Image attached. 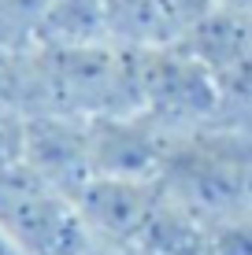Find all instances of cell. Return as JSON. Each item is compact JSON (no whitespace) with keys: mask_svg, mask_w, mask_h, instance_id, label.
<instances>
[{"mask_svg":"<svg viewBox=\"0 0 252 255\" xmlns=\"http://www.w3.org/2000/svg\"><path fill=\"white\" fill-rule=\"evenodd\" d=\"M0 226L22 255H82L93 244L74 196L41 181L26 163L0 170Z\"/></svg>","mask_w":252,"mask_h":255,"instance_id":"cell-1","label":"cell"},{"mask_svg":"<svg viewBox=\"0 0 252 255\" xmlns=\"http://www.w3.org/2000/svg\"><path fill=\"white\" fill-rule=\"evenodd\" d=\"M137 85L141 111H149L175 137L223 122V96L215 74L178 41L137 52Z\"/></svg>","mask_w":252,"mask_h":255,"instance_id":"cell-2","label":"cell"},{"mask_svg":"<svg viewBox=\"0 0 252 255\" xmlns=\"http://www.w3.org/2000/svg\"><path fill=\"white\" fill-rule=\"evenodd\" d=\"M175 133L160 126L149 111L89 119V163L104 178H160Z\"/></svg>","mask_w":252,"mask_h":255,"instance_id":"cell-3","label":"cell"},{"mask_svg":"<svg viewBox=\"0 0 252 255\" xmlns=\"http://www.w3.org/2000/svg\"><path fill=\"white\" fill-rule=\"evenodd\" d=\"M163 200V178H104L93 174L74 192V207L93 237L111 244H130L145 230L152 211Z\"/></svg>","mask_w":252,"mask_h":255,"instance_id":"cell-4","label":"cell"},{"mask_svg":"<svg viewBox=\"0 0 252 255\" xmlns=\"http://www.w3.org/2000/svg\"><path fill=\"white\" fill-rule=\"evenodd\" d=\"M22 163L52 189L74 196L93 178L89 163V119L74 115H30L22 140Z\"/></svg>","mask_w":252,"mask_h":255,"instance_id":"cell-5","label":"cell"},{"mask_svg":"<svg viewBox=\"0 0 252 255\" xmlns=\"http://www.w3.org/2000/svg\"><path fill=\"white\" fill-rule=\"evenodd\" d=\"M178 45L186 48L189 56L201 59L215 74V82H219L234 63H241L252 52V11L223 0V4L215 7L204 22H197Z\"/></svg>","mask_w":252,"mask_h":255,"instance_id":"cell-6","label":"cell"},{"mask_svg":"<svg viewBox=\"0 0 252 255\" xmlns=\"http://www.w3.org/2000/svg\"><path fill=\"white\" fill-rule=\"evenodd\" d=\"M130 255H208V222L163 189L160 207L130 244Z\"/></svg>","mask_w":252,"mask_h":255,"instance_id":"cell-7","label":"cell"},{"mask_svg":"<svg viewBox=\"0 0 252 255\" xmlns=\"http://www.w3.org/2000/svg\"><path fill=\"white\" fill-rule=\"evenodd\" d=\"M104 30L108 45L126 52L175 45V30L160 0H104Z\"/></svg>","mask_w":252,"mask_h":255,"instance_id":"cell-8","label":"cell"},{"mask_svg":"<svg viewBox=\"0 0 252 255\" xmlns=\"http://www.w3.org/2000/svg\"><path fill=\"white\" fill-rule=\"evenodd\" d=\"M104 0H48L37 45H104Z\"/></svg>","mask_w":252,"mask_h":255,"instance_id":"cell-9","label":"cell"},{"mask_svg":"<svg viewBox=\"0 0 252 255\" xmlns=\"http://www.w3.org/2000/svg\"><path fill=\"white\" fill-rule=\"evenodd\" d=\"M219 96H223V122L227 126H241L252 115V52L219 78Z\"/></svg>","mask_w":252,"mask_h":255,"instance_id":"cell-10","label":"cell"},{"mask_svg":"<svg viewBox=\"0 0 252 255\" xmlns=\"http://www.w3.org/2000/svg\"><path fill=\"white\" fill-rule=\"evenodd\" d=\"M208 255H252V211H230L208 222Z\"/></svg>","mask_w":252,"mask_h":255,"instance_id":"cell-11","label":"cell"},{"mask_svg":"<svg viewBox=\"0 0 252 255\" xmlns=\"http://www.w3.org/2000/svg\"><path fill=\"white\" fill-rule=\"evenodd\" d=\"M163 4V15H167L171 30H175V41H182L197 22H204L223 0H160Z\"/></svg>","mask_w":252,"mask_h":255,"instance_id":"cell-12","label":"cell"},{"mask_svg":"<svg viewBox=\"0 0 252 255\" xmlns=\"http://www.w3.org/2000/svg\"><path fill=\"white\" fill-rule=\"evenodd\" d=\"M22 140H26V115L0 108V170L22 163Z\"/></svg>","mask_w":252,"mask_h":255,"instance_id":"cell-13","label":"cell"},{"mask_svg":"<svg viewBox=\"0 0 252 255\" xmlns=\"http://www.w3.org/2000/svg\"><path fill=\"white\" fill-rule=\"evenodd\" d=\"M82 255H130V248L123 244H111V241H100V237H93V244L85 248Z\"/></svg>","mask_w":252,"mask_h":255,"instance_id":"cell-14","label":"cell"},{"mask_svg":"<svg viewBox=\"0 0 252 255\" xmlns=\"http://www.w3.org/2000/svg\"><path fill=\"white\" fill-rule=\"evenodd\" d=\"M241 211H252V159L245 166V178H241Z\"/></svg>","mask_w":252,"mask_h":255,"instance_id":"cell-15","label":"cell"},{"mask_svg":"<svg viewBox=\"0 0 252 255\" xmlns=\"http://www.w3.org/2000/svg\"><path fill=\"white\" fill-rule=\"evenodd\" d=\"M0 255H22L19 248H15V241L7 237V230H4V226H0Z\"/></svg>","mask_w":252,"mask_h":255,"instance_id":"cell-16","label":"cell"},{"mask_svg":"<svg viewBox=\"0 0 252 255\" xmlns=\"http://www.w3.org/2000/svg\"><path fill=\"white\" fill-rule=\"evenodd\" d=\"M238 129H245V133H249V137H252V115H249V119H245V122H241V126H238Z\"/></svg>","mask_w":252,"mask_h":255,"instance_id":"cell-17","label":"cell"}]
</instances>
